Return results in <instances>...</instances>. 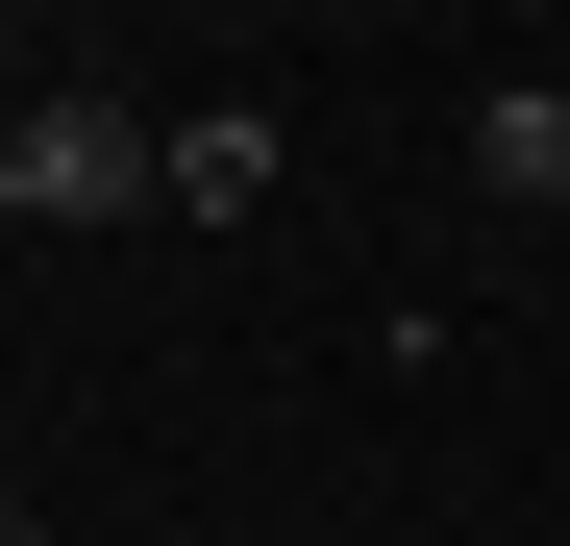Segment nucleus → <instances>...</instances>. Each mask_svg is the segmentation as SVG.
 Masks as SVG:
<instances>
[{
  "label": "nucleus",
  "instance_id": "nucleus-1",
  "mask_svg": "<svg viewBox=\"0 0 570 546\" xmlns=\"http://www.w3.org/2000/svg\"><path fill=\"white\" fill-rule=\"evenodd\" d=\"M149 100H125V75H26V100H0V224H125L149 199Z\"/></svg>",
  "mask_w": 570,
  "mask_h": 546
},
{
  "label": "nucleus",
  "instance_id": "nucleus-2",
  "mask_svg": "<svg viewBox=\"0 0 570 546\" xmlns=\"http://www.w3.org/2000/svg\"><path fill=\"white\" fill-rule=\"evenodd\" d=\"M471 199L570 224V75H497V100H471Z\"/></svg>",
  "mask_w": 570,
  "mask_h": 546
},
{
  "label": "nucleus",
  "instance_id": "nucleus-3",
  "mask_svg": "<svg viewBox=\"0 0 570 546\" xmlns=\"http://www.w3.org/2000/svg\"><path fill=\"white\" fill-rule=\"evenodd\" d=\"M149 199H174V224H248V199H273V125H248V100H174Z\"/></svg>",
  "mask_w": 570,
  "mask_h": 546
},
{
  "label": "nucleus",
  "instance_id": "nucleus-4",
  "mask_svg": "<svg viewBox=\"0 0 570 546\" xmlns=\"http://www.w3.org/2000/svg\"><path fill=\"white\" fill-rule=\"evenodd\" d=\"M0 546H50V521H26V497H0Z\"/></svg>",
  "mask_w": 570,
  "mask_h": 546
}]
</instances>
